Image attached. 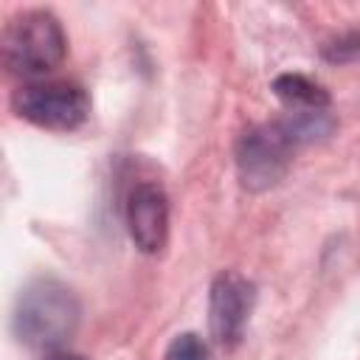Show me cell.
Segmentation results:
<instances>
[{
  "mask_svg": "<svg viewBox=\"0 0 360 360\" xmlns=\"http://www.w3.org/2000/svg\"><path fill=\"white\" fill-rule=\"evenodd\" d=\"M163 360H208V349L197 335L186 332V335H177L169 343Z\"/></svg>",
  "mask_w": 360,
  "mask_h": 360,
  "instance_id": "8",
  "label": "cell"
},
{
  "mask_svg": "<svg viewBox=\"0 0 360 360\" xmlns=\"http://www.w3.org/2000/svg\"><path fill=\"white\" fill-rule=\"evenodd\" d=\"M256 301V287L239 276V273H219L211 284V295H208V326H211V338L231 349L242 340L250 309Z\"/></svg>",
  "mask_w": 360,
  "mask_h": 360,
  "instance_id": "5",
  "label": "cell"
},
{
  "mask_svg": "<svg viewBox=\"0 0 360 360\" xmlns=\"http://www.w3.org/2000/svg\"><path fill=\"white\" fill-rule=\"evenodd\" d=\"M273 93L281 98L284 112H298V115L329 112V104H332L329 93L318 82H312V79H307L301 73H281V76H276L273 79Z\"/></svg>",
  "mask_w": 360,
  "mask_h": 360,
  "instance_id": "7",
  "label": "cell"
},
{
  "mask_svg": "<svg viewBox=\"0 0 360 360\" xmlns=\"http://www.w3.org/2000/svg\"><path fill=\"white\" fill-rule=\"evenodd\" d=\"M45 360H84L82 354H70V352H51Z\"/></svg>",
  "mask_w": 360,
  "mask_h": 360,
  "instance_id": "9",
  "label": "cell"
},
{
  "mask_svg": "<svg viewBox=\"0 0 360 360\" xmlns=\"http://www.w3.org/2000/svg\"><path fill=\"white\" fill-rule=\"evenodd\" d=\"M79 326V301L56 278L31 281L14 304V335L28 349L62 352Z\"/></svg>",
  "mask_w": 360,
  "mask_h": 360,
  "instance_id": "1",
  "label": "cell"
},
{
  "mask_svg": "<svg viewBox=\"0 0 360 360\" xmlns=\"http://www.w3.org/2000/svg\"><path fill=\"white\" fill-rule=\"evenodd\" d=\"M127 231L138 250L158 253L169 236V200L158 183H135L124 205Z\"/></svg>",
  "mask_w": 360,
  "mask_h": 360,
  "instance_id": "6",
  "label": "cell"
},
{
  "mask_svg": "<svg viewBox=\"0 0 360 360\" xmlns=\"http://www.w3.org/2000/svg\"><path fill=\"white\" fill-rule=\"evenodd\" d=\"M11 104L20 118L56 132L79 129L90 115V96L76 82H28L14 90Z\"/></svg>",
  "mask_w": 360,
  "mask_h": 360,
  "instance_id": "4",
  "label": "cell"
},
{
  "mask_svg": "<svg viewBox=\"0 0 360 360\" xmlns=\"http://www.w3.org/2000/svg\"><path fill=\"white\" fill-rule=\"evenodd\" d=\"M292 129L276 118L248 127L236 141V172L248 191H267L287 174L298 149Z\"/></svg>",
  "mask_w": 360,
  "mask_h": 360,
  "instance_id": "3",
  "label": "cell"
},
{
  "mask_svg": "<svg viewBox=\"0 0 360 360\" xmlns=\"http://www.w3.org/2000/svg\"><path fill=\"white\" fill-rule=\"evenodd\" d=\"M3 65L17 76H39L62 65L68 53V37L62 22L42 8L14 14L0 39Z\"/></svg>",
  "mask_w": 360,
  "mask_h": 360,
  "instance_id": "2",
  "label": "cell"
}]
</instances>
